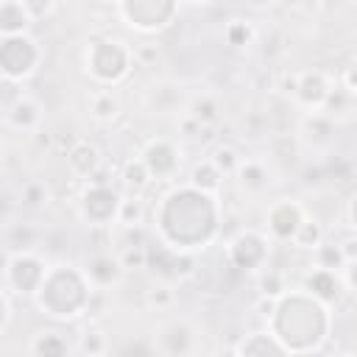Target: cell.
<instances>
[{
  "instance_id": "cell-7",
  "label": "cell",
  "mask_w": 357,
  "mask_h": 357,
  "mask_svg": "<svg viewBox=\"0 0 357 357\" xmlns=\"http://www.w3.org/2000/svg\"><path fill=\"white\" fill-rule=\"evenodd\" d=\"M142 162H145V167L151 170V176H156V178H167V176H173L176 167H178L176 148H173L170 142H165V139H151V142L145 145V151H142Z\"/></svg>"
},
{
  "instance_id": "cell-13",
  "label": "cell",
  "mask_w": 357,
  "mask_h": 357,
  "mask_svg": "<svg viewBox=\"0 0 357 357\" xmlns=\"http://www.w3.org/2000/svg\"><path fill=\"white\" fill-rule=\"evenodd\" d=\"M6 123L14 126V128H20V131H33L36 123H39V106H36L31 98L20 95V98L6 109Z\"/></svg>"
},
{
  "instance_id": "cell-8",
  "label": "cell",
  "mask_w": 357,
  "mask_h": 357,
  "mask_svg": "<svg viewBox=\"0 0 357 357\" xmlns=\"http://www.w3.org/2000/svg\"><path fill=\"white\" fill-rule=\"evenodd\" d=\"M304 290L307 296H312L315 301L321 304H329L340 296V279L335 276V271H324V268H315L304 276Z\"/></svg>"
},
{
  "instance_id": "cell-41",
  "label": "cell",
  "mask_w": 357,
  "mask_h": 357,
  "mask_svg": "<svg viewBox=\"0 0 357 357\" xmlns=\"http://www.w3.org/2000/svg\"><path fill=\"white\" fill-rule=\"evenodd\" d=\"M103 357H106V354H103Z\"/></svg>"
},
{
  "instance_id": "cell-25",
  "label": "cell",
  "mask_w": 357,
  "mask_h": 357,
  "mask_svg": "<svg viewBox=\"0 0 357 357\" xmlns=\"http://www.w3.org/2000/svg\"><path fill=\"white\" fill-rule=\"evenodd\" d=\"M315 262H318V268H324V271H337V268L346 265L340 245H332V243H324V245L315 248Z\"/></svg>"
},
{
  "instance_id": "cell-26",
  "label": "cell",
  "mask_w": 357,
  "mask_h": 357,
  "mask_svg": "<svg viewBox=\"0 0 357 357\" xmlns=\"http://www.w3.org/2000/svg\"><path fill=\"white\" fill-rule=\"evenodd\" d=\"M81 349H84L86 357H103L106 354V335H103V329L89 326L81 335Z\"/></svg>"
},
{
  "instance_id": "cell-11",
  "label": "cell",
  "mask_w": 357,
  "mask_h": 357,
  "mask_svg": "<svg viewBox=\"0 0 357 357\" xmlns=\"http://www.w3.org/2000/svg\"><path fill=\"white\" fill-rule=\"evenodd\" d=\"M67 165L75 176H84V178H92L98 170H100V151L89 142V139H81L70 153H67Z\"/></svg>"
},
{
  "instance_id": "cell-24",
  "label": "cell",
  "mask_w": 357,
  "mask_h": 357,
  "mask_svg": "<svg viewBox=\"0 0 357 357\" xmlns=\"http://www.w3.org/2000/svg\"><path fill=\"white\" fill-rule=\"evenodd\" d=\"M209 162L220 170V173H237V167H240V156H237V151L231 148V145H215V151H212V156H209Z\"/></svg>"
},
{
  "instance_id": "cell-22",
  "label": "cell",
  "mask_w": 357,
  "mask_h": 357,
  "mask_svg": "<svg viewBox=\"0 0 357 357\" xmlns=\"http://www.w3.org/2000/svg\"><path fill=\"white\" fill-rule=\"evenodd\" d=\"M145 220V206L139 198H120V206H117V223L123 229L128 226H142Z\"/></svg>"
},
{
  "instance_id": "cell-17",
  "label": "cell",
  "mask_w": 357,
  "mask_h": 357,
  "mask_svg": "<svg viewBox=\"0 0 357 357\" xmlns=\"http://www.w3.org/2000/svg\"><path fill=\"white\" fill-rule=\"evenodd\" d=\"M237 181L243 190L248 192H259L268 187V170L262 167V162L257 159H243L240 167H237Z\"/></svg>"
},
{
  "instance_id": "cell-9",
  "label": "cell",
  "mask_w": 357,
  "mask_h": 357,
  "mask_svg": "<svg viewBox=\"0 0 357 357\" xmlns=\"http://www.w3.org/2000/svg\"><path fill=\"white\" fill-rule=\"evenodd\" d=\"M86 279H89V284L92 287H98V290H103V287H109V284H114L120 276H123V268H120V262H117V257H109V254H95L89 262H86Z\"/></svg>"
},
{
  "instance_id": "cell-27",
  "label": "cell",
  "mask_w": 357,
  "mask_h": 357,
  "mask_svg": "<svg viewBox=\"0 0 357 357\" xmlns=\"http://www.w3.org/2000/svg\"><path fill=\"white\" fill-rule=\"evenodd\" d=\"M145 304L148 307H156V310H170L176 304V290L170 284H153L145 293Z\"/></svg>"
},
{
  "instance_id": "cell-3",
  "label": "cell",
  "mask_w": 357,
  "mask_h": 357,
  "mask_svg": "<svg viewBox=\"0 0 357 357\" xmlns=\"http://www.w3.org/2000/svg\"><path fill=\"white\" fill-rule=\"evenodd\" d=\"M114 8H117V14H120L131 28L145 31V33L165 28V25L170 22L173 11H176L173 3H162V6H156V3H117Z\"/></svg>"
},
{
  "instance_id": "cell-38",
  "label": "cell",
  "mask_w": 357,
  "mask_h": 357,
  "mask_svg": "<svg viewBox=\"0 0 357 357\" xmlns=\"http://www.w3.org/2000/svg\"><path fill=\"white\" fill-rule=\"evenodd\" d=\"M215 357H240V354H237L234 349H220V351H218Z\"/></svg>"
},
{
  "instance_id": "cell-12",
  "label": "cell",
  "mask_w": 357,
  "mask_h": 357,
  "mask_svg": "<svg viewBox=\"0 0 357 357\" xmlns=\"http://www.w3.org/2000/svg\"><path fill=\"white\" fill-rule=\"evenodd\" d=\"M162 349L167 357H184L192 349V329L181 321H173L162 329Z\"/></svg>"
},
{
  "instance_id": "cell-4",
  "label": "cell",
  "mask_w": 357,
  "mask_h": 357,
  "mask_svg": "<svg viewBox=\"0 0 357 357\" xmlns=\"http://www.w3.org/2000/svg\"><path fill=\"white\" fill-rule=\"evenodd\" d=\"M117 206H120V198L112 192V187H86L81 198V215L92 226H106L112 218L117 220Z\"/></svg>"
},
{
  "instance_id": "cell-33",
  "label": "cell",
  "mask_w": 357,
  "mask_h": 357,
  "mask_svg": "<svg viewBox=\"0 0 357 357\" xmlns=\"http://www.w3.org/2000/svg\"><path fill=\"white\" fill-rule=\"evenodd\" d=\"M11 290H6L3 287V293H0V298H3V332H8V326H11V318H14V307H11Z\"/></svg>"
},
{
  "instance_id": "cell-23",
  "label": "cell",
  "mask_w": 357,
  "mask_h": 357,
  "mask_svg": "<svg viewBox=\"0 0 357 357\" xmlns=\"http://www.w3.org/2000/svg\"><path fill=\"white\" fill-rule=\"evenodd\" d=\"M293 243H296V248H307V251H315L318 245H324V229H321V223L307 218L301 223V229L296 231Z\"/></svg>"
},
{
  "instance_id": "cell-1",
  "label": "cell",
  "mask_w": 357,
  "mask_h": 357,
  "mask_svg": "<svg viewBox=\"0 0 357 357\" xmlns=\"http://www.w3.org/2000/svg\"><path fill=\"white\" fill-rule=\"evenodd\" d=\"M131 53L117 39H100L89 42L86 47V73H92L103 84H114L128 73Z\"/></svg>"
},
{
  "instance_id": "cell-30",
  "label": "cell",
  "mask_w": 357,
  "mask_h": 357,
  "mask_svg": "<svg viewBox=\"0 0 357 357\" xmlns=\"http://www.w3.org/2000/svg\"><path fill=\"white\" fill-rule=\"evenodd\" d=\"M22 3H25V8H28V14H31L33 22L42 20V17H50L56 11V3L53 0H45V3H39V0H22Z\"/></svg>"
},
{
  "instance_id": "cell-19",
  "label": "cell",
  "mask_w": 357,
  "mask_h": 357,
  "mask_svg": "<svg viewBox=\"0 0 357 357\" xmlns=\"http://www.w3.org/2000/svg\"><path fill=\"white\" fill-rule=\"evenodd\" d=\"M151 178H153V176H151V170L145 167L142 159H128V162L123 165V184H126L134 195H139V192L148 187Z\"/></svg>"
},
{
  "instance_id": "cell-28",
  "label": "cell",
  "mask_w": 357,
  "mask_h": 357,
  "mask_svg": "<svg viewBox=\"0 0 357 357\" xmlns=\"http://www.w3.org/2000/svg\"><path fill=\"white\" fill-rule=\"evenodd\" d=\"M117 262L123 271H142L148 268V248H120Z\"/></svg>"
},
{
  "instance_id": "cell-10",
  "label": "cell",
  "mask_w": 357,
  "mask_h": 357,
  "mask_svg": "<svg viewBox=\"0 0 357 357\" xmlns=\"http://www.w3.org/2000/svg\"><path fill=\"white\" fill-rule=\"evenodd\" d=\"M31 14L22 0H3L0 3V33L3 36H22L31 25Z\"/></svg>"
},
{
  "instance_id": "cell-40",
  "label": "cell",
  "mask_w": 357,
  "mask_h": 357,
  "mask_svg": "<svg viewBox=\"0 0 357 357\" xmlns=\"http://www.w3.org/2000/svg\"><path fill=\"white\" fill-rule=\"evenodd\" d=\"M351 357H357V349H354V354H351Z\"/></svg>"
},
{
  "instance_id": "cell-15",
  "label": "cell",
  "mask_w": 357,
  "mask_h": 357,
  "mask_svg": "<svg viewBox=\"0 0 357 357\" xmlns=\"http://www.w3.org/2000/svg\"><path fill=\"white\" fill-rule=\"evenodd\" d=\"M89 114L98 123H112L120 114V100L114 98L112 89H95L89 95Z\"/></svg>"
},
{
  "instance_id": "cell-6",
  "label": "cell",
  "mask_w": 357,
  "mask_h": 357,
  "mask_svg": "<svg viewBox=\"0 0 357 357\" xmlns=\"http://www.w3.org/2000/svg\"><path fill=\"white\" fill-rule=\"evenodd\" d=\"M329 84H326V75L324 73H298V89H296V100L307 109L321 112L326 106V98H329Z\"/></svg>"
},
{
  "instance_id": "cell-36",
  "label": "cell",
  "mask_w": 357,
  "mask_h": 357,
  "mask_svg": "<svg viewBox=\"0 0 357 357\" xmlns=\"http://www.w3.org/2000/svg\"><path fill=\"white\" fill-rule=\"evenodd\" d=\"M153 56H156V47H137L134 50V59H142V61H148Z\"/></svg>"
},
{
  "instance_id": "cell-20",
  "label": "cell",
  "mask_w": 357,
  "mask_h": 357,
  "mask_svg": "<svg viewBox=\"0 0 357 357\" xmlns=\"http://www.w3.org/2000/svg\"><path fill=\"white\" fill-rule=\"evenodd\" d=\"M257 287H259V298H273V301H279V298L287 296V282H284V276H282L279 271H271V268L257 276Z\"/></svg>"
},
{
  "instance_id": "cell-35",
  "label": "cell",
  "mask_w": 357,
  "mask_h": 357,
  "mask_svg": "<svg viewBox=\"0 0 357 357\" xmlns=\"http://www.w3.org/2000/svg\"><path fill=\"white\" fill-rule=\"evenodd\" d=\"M346 284L351 287V293H357V262H351L346 268Z\"/></svg>"
},
{
  "instance_id": "cell-34",
  "label": "cell",
  "mask_w": 357,
  "mask_h": 357,
  "mask_svg": "<svg viewBox=\"0 0 357 357\" xmlns=\"http://www.w3.org/2000/svg\"><path fill=\"white\" fill-rule=\"evenodd\" d=\"M340 251H343V259H346V265L357 262V237H349V240H343V243H340Z\"/></svg>"
},
{
  "instance_id": "cell-18",
  "label": "cell",
  "mask_w": 357,
  "mask_h": 357,
  "mask_svg": "<svg viewBox=\"0 0 357 357\" xmlns=\"http://www.w3.org/2000/svg\"><path fill=\"white\" fill-rule=\"evenodd\" d=\"M187 114H190L192 120H198L201 126H218V120H220V106H218V100H215L212 95H201V98H195V100L190 103Z\"/></svg>"
},
{
  "instance_id": "cell-14",
  "label": "cell",
  "mask_w": 357,
  "mask_h": 357,
  "mask_svg": "<svg viewBox=\"0 0 357 357\" xmlns=\"http://www.w3.org/2000/svg\"><path fill=\"white\" fill-rule=\"evenodd\" d=\"M33 357H70V343L61 332H39L31 340Z\"/></svg>"
},
{
  "instance_id": "cell-5",
  "label": "cell",
  "mask_w": 357,
  "mask_h": 357,
  "mask_svg": "<svg viewBox=\"0 0 357 357\" xmlns=\"http://www.w3.org/2000/svg\"><path fill=\"white\" fill-rule=\"evenodd\" d=\"M304 220L307 215L296 201H279L268 209V231L276 240H293Z\"/></svg>"
},
{
  "instance_id": "cell-31",
  "label": "cell",
  "mask_w": 357,
  "mask_h": 357,
  "mask_svg": "<svg viewBox=\"0 0 357 357\" xmlns=\"http://www.w3.org/2000/svg\"><path fill=\"white\" fill-rule=\"evenodd\" d=\"M340 84H343L346 92L357 95V59H351V61L343 67V73H340Z\"/></svg>"
},
{
  "instance_id": "cell-29",
  "label": "cell",
  "mask_w": 357,
  "mask_h": 357,
  "mask_svg": "<svg viewBox=\"0 0 357 357\" xmlns=\"http://www.w3.org/2000/svg\"><path fill=\"white\" fill-rule=\"evenodd\" d=\"M20 201H22L25 206H42V204L47 201V190H45V184H39V181H28V184L22 187V192H20Z\"/></svg>"
},
{
  "instance_id": "cell-21",
  "label": "cell",
  "mask_w": 357,
  "mask_h": 357,
  "mask_svg": "<svg viewBox=\"0 0 357 357\" xmlns=\"http://www.w3.org/2000/svg\"><path fill=\"white\" fill-rule=\"evenodd\" d=\"M223 36H226V42H229L231 47H245V45H251V39H254V25H251L248 20L234 17V20L226 22Z\"/></svg>"
},
{
  "instance_id": "cell-39",
  "label": "cell",
  "mask_w": 357,
  "mask_h": 357,
  "mask_svg": "<svg viewBox=\"0 0 357 357\" xmlns=\"http://www.w3.org/2000/svg\"><path fill=\"white\" fill-rule=\"evenodd\" d=\"M337 357H351V354H337Z\"/></svg>"
},
{
  "instance_id": "cell-2",
  "label": "cell",
  "mask_w": 357,
  "mask_h": 357,
  "mask_svg": "<svg viewBox=\"0 0 357 357\" xmlns=\"http://www.w3.org/2000/svg\"><path fill=\"white\" fill-rule=\"evenodd\" d=\"M0 61H3V78H6V84L28 78L33 73L36 61H39L36 42L31 36H25V33L22 36H3Z\"/></svg>"
},
{
  "instance_id": "cell-37",
  "label": "cell",
  "mask_w": 357,
  "mask_h": 357,
  "mask_svg": "<svg viewBox=\"0 0 357 357\" xmlns=\"http://www.w3.org/2000/svg\"><path fill=\"white\" fill-rule=\"evenodd\" d=\"M349 220H351V226H354V231H357V195H354L351 204H349Z\"/></svg>"
},
{
  "instance_id": "cell-16",
  "label": "cell",
  "mask_w": 357,
  "mask_h": 357,
  "mask_svg": "<svg viewBox=\"0 0 357 357\" xmlns=\"http://www.w3.org/2000/svg\"><path fill=\"white\" fill-rule=\"evenodd\" d=\"M220 178H223V173L206 159V162H201V165L192 167V173H190V187L198 190V192H204V195H212V192L220 190Z\"/></svg>"
},
{
  "instance_id": "cell-32",
  "label": "cell",
  "mask_w": 357,
  "mask_h": 357,
  "mask_svg": "<svg viewBox=\"0 0 357 357\" xmlns=\"http://www.w3.org/2000/svg\"><path fill=\"white\" fill-rule=\"evenodd\" d=\"M78 142H81V139H78L75 134H56V139H53V148H56L59 153H64V156H67V153H70V151H73Z\"/></svg>"
}]
</instances>
